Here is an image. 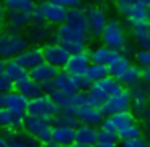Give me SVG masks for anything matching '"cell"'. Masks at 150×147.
Segmentation results:
<instances>
[{
    "mask_svg": "<svg viewBox=\"0 0 150 147\" xmlns=\"http://www.w3.org/2000/svg\"><path fill=\"white\" fill-rule=\"evenodd\" d=\"M100 39L103 42V45L110 47V49H116L118 52L127 55V52L131 50L129 44H127V36L126 29H124L123 23L116 18L107 20L103 29L100 33Z\"/></svg>",
    "mask_w": 150,
    "mask_h": 147,
    "instance_id": "obj_1",
    "label": "cell"
},
{
    "mask_svg": "<svg viewBox=\"0 0 150 147\" xmlns=\"http://www.w3.org/2000/svg\"><path fill=\"white\" fill-rule=\"evenodd\" d=\"M123 89V86L113 78V76H107L103 79H98V81L92 82L87 89H86V97H87V102L94 107H98L107 100L110 95L116 94Z\"/></svg>",
    "mask_w": 150,
    "mask_h": 147,
    "instance_id": "obj_2",
    "label": "cell"
},
{
    "mask_svg": "<svg viewBox=\"0 0 150 147\" xmlns=\"http://www.w3.org/2000/svg\"><path fill=\"white\" fill-rule=\"evenodd\" d=\"M23 129L36 137L42 147H47L49 144H52V120L50 118L26 113L23 121Z\"/></svg>",
    "mask_w": 150,
    "mask_h": 147,
    "instance_id": "obj_3",
    "label": "cell"
},
{
    "mask_svg": "<svg viewBox=\"0 0 150 147\" xmlns=\"http://www.w3.org/2000/svg\"><path fill=\"white\" fill-rule=\"evenodd\" d=\"M52 39L57 44L63 47L65 50H68L69 53H76V52H82L87 49V40L86 37L79 36L78 33H74L73 29H69L65 23L57 24V29L53 31Z\"/></svg>",
    "mask_w": 150,
    "mask_h": 147,
    "instance_id": "obj_4",
    "label": "cell"
},
{
    "mask_svg": "<svg viewBox=\"0 0 150 147\" xmlns=\"http://www.w3.org/2000/svg\"><path fill=\"white\" fill-rule=\"evenodd\" d=\"M66 13H68V8L63 7V5L40 0L39 4H36V8L31 13V18L33 20H44L52 26H57V24H62L65 21Z\"/></svg>",
    "mask_w": 150,
    "mask_h": 147,
    "instance_id": "obj_5",
    "label": "cell"
},
{
    "mask_svg": "<svg viewBox=\"0 0 150 147\" xmlns=\"http://www.w3.org/2000/svg\"><path fill=\"white\" fill-rule=\"evenodd\" d=\"M28 45H29V42L23 33H10L7 29L0 31V58H15Z\"/></svg>",
    "mask_w": 150,
    "mask_h": 147,
    "instance_id": "obj_6",
    "label": "cell"
},
{
    "mask_svg": "<svg viewBox=\"0 0 150 147\" xmlns=\"http://www.w3.org/2000/svg\"><path fill=\"white\" fill-rule=\"evenodd\" d=\"M129 94H131V107H134L137 118L147 123L149 121V87L147 82H136V84L129 86Z\"/></svg>",
    "mask_w": 150,
    "mask_h": 147,
    "instance_id": "obj_7",
    "label": "cell"
},
{
    "mask_svg": "<svg viewBox=\"0 0 150 147\" xmlns=\"http://www.w3.org/2000/svg\"><path fill=\"white\" fill-rule=\"evenodd\" d=\"M60 111V107L53 102V99L49 94H40L34 99L28 100L26 113L28 115H36V116H44V118H52Z\"/></svg>",
    "mask_w": 150,
    "mask_h": 147,
    "instance_id": "obj_8",
    "label": "cell"
},
{
    "mask_svg": "<svg viewBox=\"0 0 150 147\" xmlns=\"http://www.w3.org/2000/svg\"><path fill=\"white\" fill-rule=\"evenodd\" d=\"M53 36V28L50 23L44 20H31L26 26V39L33 45H42L49 42Z\"/></svg>",
    "mask_w": 150,
    "mask_h": 147,
    "instance_id": "obj_9",
    "label": "cell"
},
{
    "mask_svg": "<svg viewBox=\"0 0 150 147\" xmlns=\"http://www.w3.org/2000/svg\"><path fill=\"white\" fill-rule=\"evenodd\" d=\"M116 11L129 23V26L140 23H149V7L140 4L139 0L127 5H118Z\"/></svg>",
    "mask_w": 150,
    "mask_h": 147,
    "instance_id": "obj_10",
    "label": "cell"
},
{
    "mask_svg": "<svg viewBox=\"0 0 150 147\" xmlns=\"http://www.w3.org/2000/svg\"><path fill=\"white\" fill-rule=\"evenodd\" d=\"M86 21H87V31L89 37H100V33L107 23V13L98 5H87L84 8Z\"/></svg>",
    "mask_w": 150,
    "mask_h": 147,
    "instance_id": "obj_11",
    "label": "cell"
},
{
    "mask_svg": "<svg viewBox=\"0 0 150 147\" xmlns=\"http://www.w3.org/2000/svg\"><path fill=\"white\" fill-rule=\"evenodd\" d=\"M127 108H131V94H129V89L127 87H123L120 92L110 95V97L100 105V110L105 116L113 115L120 110H127Z\"/></svg>",
    "mask_w": 150,
    "mask_h": 147,
    "instance_id": "obj_12",
    "label": "cell"
},
{
    "mask_svg": "<svg viewBox=\"0 0 150 147\" xmlns=\"http://www.w3.org/2000/svg\"><path fill=\"white\" fill-rule=\"evenodd\" d=\"M40 47H42V58H44V62L57 66L58 70H62L63 66H65L66 60H68V57H69L68 50H65L60 44H57L55 40H52V42H45V44H42Z\"/></svg>",
    "mask_w": 150,
    "mask_h": 147,
    "instance_id": "obj_13",
    "label": "cell"
},
{
    "mask_svg": "<svg viewBox=\"0 0 150 147\" xmlns=\"http://www.w3.org/2000/svg\"><path fill=\"white\" fill-rule=\"evenodd\" d=\"M137 121L136 115L131 108L127 110H120L113 115H108V116H103L100 123V128L105 131H110V133H115V129L120 126H124V124H129V123H134Z\"/></svg>",
    "mask_w": 150,
    "mask_h": 147,
    "instance_id": "obj_14",
    "label": "cell"
},
{
    "mask_svg": "<svg viewBox=\"0 0 150 147\" xmlns=\"http://www.w3.org/2000/svg\"><path fill=\"white\" fill-rule=\"evenodd\" d=\"M73 115L78 118L79 123H84V124H92V126H98L102 123L105 115L102 113V110L98 107H94L91 105L89 102L79 105L73 110Z\"/></svg>",
    "mask_w": 150,
    "mask_h": 147,
    "instance_id": "obj_15",
    "label": "cell"
},
{
    "mask_svg": "<svg viewBox=\"0 0 150 147\" xmlns=\"http://www.w3.org/2000/svg\"><path fill=\"white\" fill-rule=\"evenodd\" d=\"M53 82H55L57 89L66 92V94H74L78 91H82L81 75H71L65 70H60L57 73V76L53 78Z\"/></svg>",
    "mask_w": 150,
    "mask_h": 147,
    "instance_id": "obj_16",
    "label": "cell"
},
{
    "mask_svg": "<svg viewBox=\"0 0 150 147\" xmlns=\"http://www.w3.org/2000/svg\"><path fill=\"white\" fill-rule=\"evenodd\" d=\"M63 23L73 29L74 33H78L79 36L89 39V31H87V21H86V15L84 10H81L79 7L76 8H68V13H66V18Z\"/></svg>",
    "mask_w": 150,
    "mask_h": 147,
    "instance_id": "obj_17",
    "label": "cell"
},
{
    "mask_svg": "<svg viewBox=\"0 0 150 147\" xmlns=\"http://www.w3.org/2000/svg\"><path fill=\"white\" fill-rule=\"evenodd\" d=\"M15 62H18L21 66H24L26 70L34 68L36 65H39L40 62H44L42 58V47L40 45H28L24 50H21L16 57H15Z\"/></svg>",
    "mask_w": 150,
    "mask_h": 147,
    "instance_id": "obj_18",
    "label": "cell"
},
{
    "mask_svg": "<svg viewBox=\"0 0 150 147\" xmlns=\"http://www.w3.org/2000/svg\"><path fill=\"white\" fill-rule=\"evenodd\" d=\"M91 63L89 58V52L82 50V52H76V53H69L68 60H66L65 66L62 70L71 73V75H82L84 70L87 68V65Z\"/></svg>",
    "mask_w": 150,
    "mask_h": 147,
    "instance_id": "obj_19",
    "label": "cell"
},
{
    "mask_svg": "<svg viewBox=\"0 0 150 147\" xmlns=\"http://www.w3.org/2000/svg\"><path fill=\"white\" fill-rule=\"evenodd\" d=\"M8 147H40V142L34 136H31L26 131H8L5 134Z\"/></svg>",
    "mask_w": 150,
    "mask_h": 147,
    "instance_id": "obj_20",
    "label": "cell"
},
{
    "mask_svg": "<svg viewBox=\"0 0 150 147\" xmlns=\"http://www.w3.org/2000/svg\"><path fill=\"white\" fill-rule=\"evenodd\" d=\"M31 13H24V11H7V20H5V26L7 31L10 33H23L26 26L31 23Z\"/></svg>",
    "mask_w": 150,
    "mask_h": 147,
    "instance_id": "obj_21",
    "label": "cell"
},
{
    "mask_svg": "<svg viewBox=\"0 0 150 147\" xmlns=\"http://www.w3.org/2000/svg\"><path fill=\"white\" fill-rule=\"evenodd\" d=\"M58 71L60 70L57 66L50 65L47 62H40L39 65H36L34 68L29 70V78H33L37 82H45V81H50V79L55 78Z\"/></svg>",
    "mask_w": 150,
    "mask_h": 147,
    "instance_id": "obj_22",
    "label": "cell"
},
{
    "mask_svg": "<svg viewBox=\"0 0 150 147\" xmlns=\"http://www.w3.org/2000/svg\"><path fill=\"white\" fill-rule=\"evenodd\" d=\"M97 139V128L92 124H84L79 123L74 128V142L82 144V146H94Z\"/></svg>",
    "mask_w": 150,
    "mask_h": 147,
    "instance_id": "obj_23",
    "label": "cell"
},
{
    "mask_svg": "<svg viewBox=\"0 0 150 147\" xmlns=\"http://www.w3.org/2000/svg\"><path fill=\"white\" fill-rule=\"evenodd\" d=\"M4 75L10 79L13 84L20 82L21 79L29 76V70H26L24 66H21L18 62H15L13 58L5 60V68H4Z\"/></svg>",
    "mask_w": 150,
    "mask_h": 147,
    "instance_id": "obj_24",
    "label": "cell"
},
{
    "mask_svg": "<svg viewBox=\"0 0 150 147\" xmlns=\"http://www.w3.org/2000/svg\"><path fill=\"white\" fill-rule=\"evenodd\" d=\"M28 100H29L28 97H24L21 92L13 89V91L7 92V95H5V108L10 111H23V113H26Z\"/></svg>",
    "mask_w": 150,
    "mask_h": 147,
    "instance_id": "obj_25",
    "label": "cell"
},
{
    "mask_svg": "<svg viewBox=\"0 0 150 147\" xmlns=\"http://www.w3.org/2000/svg\"><path fill=\"white\" fill-rule=\"evenodd\" d=\"M15 91L21 92V94H23L24 97H28V99H34V97H37V95L42 94L40 82L34 81L33 78H29V76L24 78V79H21L20 82H16V84H15Z\"/></svg>",
    "mask_w": 150,
    "mask_h": 147,
    "instance_id": "obj_26",
    "label": "cell"
},
{
    "mask_svg": "<svg viewBox=\"0 0 150 147\" xmlns=\"http://www.w3.org/2000/svg\"><path fill=\"white\" fill-rule=\"evenodd\" d=\"M131 36H132L134 42L140 47V49H150V29L149 23H140L131 26Z\"/></svg>",
    "mask_w": 150,
    "mask_h": 147,
    "instance_id": "obj_27",
    "label": "cell"
},
{
    "mask_svg": "<svg viewBox=\"0 0 150 147\" xmlns=\"http://www.w3.org/2000/svg\"><path fill=\"white\" fill-rule=\"evenodd\" d=\"M116 53H118L116 49H110V47H107V45H97L89 52V58H91L92 63L108 65Z\"/></svg>",
    "mask_w": 150,
    "mask_h": 147,
    "instance_id": "obj_28",
    "label": "cell"
},
{
    "mask_svg": "<svg viewBox=\"0 0 150 147\" xmlns=\"http://www.w3.org/2000/svg\"><path fill=\"white\" fill-rule=\"evenodd\" d=\"M52 142L71 146L74 142V128L71 126H52Z\"/></svg>",
    "mask_w": 150,
    "mask_h": 147,
    "instance_id": "obj_29",
    "label": "cell"
},
{
    "mask_svg": "<svg viewBox=\"0 0 150 147\" xmlns=\"http://www.w3.org/2000/svg\"><path fill=\"white\" fill-rule=\"evenodd\" d=\"M115 79H116L123 87H129V86H132V84H136V82L140 81V68L137 65H132V63H131V65L127 66L121 75H118Z\"/></svg>",
    "mask_w": 150,
    "mask_h": 147,
    "instance_id": "obj_30",
    "label": "cell"
},
{
    "mask_svg": "<svg viewBox=\"0 0 150 147\" xmlns=\"http://www.w3.org/2000/svg\"><path fill=\"white\" fill-rule=\"evenodd\" d=\"M129 65H131L129 57L124 55V53H121V52H118L116 55H115L113 58H111V62L107 65V68H108V75L113 76V78H116V76H118V75H121V73H123Z\"/></svg>",
    "mask_w": 150,
    "mask_h": 147,
    "instance_id": "obj_31",
    "label": "cell"
},
{
    "mask_svg": "<svg viewBox=\"0 0 150 147\" xmlns=\"http://www.w3.org/2000/svg\"><path fill=\"white\" fill-rule=\"evenodd\" d=\"M82 76L92 84V82L98 81V79H103V78H107V76H110V75H108L107 65H100V63H92L91 62L87 65V68L84 70Z\"/></svg>",
    "mask_w": 150,
    "mask_h": 147,
    "instance_id": "obj_32",
    "label": "cell"
},
{
    "mask_svg": "<svg viewBox=\"0 0 150 147\" xmlns=\"http://www.w3.org/2000/svg\"><path fill=\"white\" fill-rule=\"evenodd\" d=\"M36 0H4V5L7 11H24L33 13L36 8Z\"/></svg>",
    "mask_w": 150,
    "mask_h": 147,
    "instance_id": "obj_33",
    "label": "cell"
},
{
    "mask_svg": "<svg viewBox=\"0 0 150 147\" xmlns=\"http://www.w3.org/2000/svg\"><path fill=\"white\" fill-rule=\"evenodd\" d=\"M118 137L115 133H110V131H105L102 128L97 129V139H95L94 146L92 147H118Z\"/></svg>",
    "mask_w": 150,
    "mask_h": 147,
    "instance_id": "obj_34",
    "label": "cell"
},
{
    "mask_svg": "<svg viewBox=\"0 0 150 147\" xmlns=\"http://www.w3.org/2000/svg\"><path fill=\"white\" fill-rule=\"evenodd\" d=\"M115 134H116L118 141H123V139H129V137H136L142 134V128L137 121L129 124H124V126H120L115 129Z\"/></svg>",
    "mask_w": 150,
    "mask_h": 147,
    "instance_id": "obj_35",
    "label": "cell"
},
{
    "mask_svg": "<svg viewBox=\"0 0 150 147\" xmlns=\"http://www.w3.org/2000/svg\"><path fill=\"white\" fill-rule=\"evenodd\" d=\"M52 126H71V128H76L79 124L78 118L71 113H66V111H62L60 110L57 115H53L52 118Z\"/></svg>",
    "mask_w": 150,
    "mask_h": 147,
    "instance_id": "obj_36",
    "label": "cell"
},
{
    "mask_svg": "<svg viewBox=\"0 0 150 147\" xmlns=\"http://www.w3.org/2000/svg\"><path fill=\"white\" fill-rule=\"evenodd\" d=\"M49 95L53 99V102L60 107V110L69 105V95H71V94H66V92L60 91V89H55V91H52Z\"/></svg>",
    "mask_w": 150,
    "mask_h": 147,
    "instance_id": "obj_37",
    "label": "cell"
},
{
    "mask_svg": "<svg viewBox=\"0 0 150 147\" xmlns=\"http://www.w3.org/2000/svg\"><path fill=\"white\" fill-rule=\"evenodd\" d=\"M134 58L139 68H150V52L149 49H139L134 53Z\"/></svg>",
    "mask_w": 150,
    "mask_h": 147,
    "instance_id": "obj_38",
    "label": "cell"
},
{
    "mask_svg": "<svg viewBox=\"0 0 150 147\" xmlns=\"http://www.w3.org/2000/svg\"><path fill=\"white\" fill-rule=\"evenodd\" d=\"M121 147H149L145 137L140 134L136 137H129V139H123L121 141Z\"/></svg>",
    "mask_w": 150,
    "mask_h": 147,
    "instance_id": "obj_39",
    "label": "cell"
},
{
    "mask_svg": "<svg viewBox=\"0 0 150 147\" xmlns=\"http://www.w3.org/2000/svg\"><path fill=\"white\" fill-rule=\"evenodd\" d=\"M13 89H15V84L2 73V75H0V91L2 92H10V91H13Z\"/></svg>",
    "mask_w": 150,
    "mask_h": 147,
    "instance_id": "obj_40",
    "label": "cell"
},
{
    "mask_svg": "<svg viewBox=\"0 0 150 147\" xmlns=\"http://www.w3.org/2000/svg\"><path fill=\"white\" fill-rule=\"evenodd\" d=\"M11 118V111L7 110V108H0V128H8V123H10Z\"/></svg>",
    "mask_w": 150,
    "mask_h": 147,
    "instance_id": "obj_41",
    "label": "cell"
},
{
    "mask_svg": "<svg viewBox=\"0 0 150 147\" xmlns=\"http://www.w3.org/2000/svg\"><path fill=\"white\" fill-rule=\"evenodd\" d=\"M47 2H53V4H60L66 8H76L82 4V0H47Z\"/></svg>",
    "mask_w": 150,
    "mask_h": 147,
    "instance_id": "obj_42",
    "label": "cell"
},
{
    "mask_svg": "<svg viewBox=\"0 0 150 147\" xmlns=\"http://www.w3.org/2000/svg\"><path fill=\"white\" fill-rule=\"evenodd\" d=\"M140 81L142 82L150 81V68H140Z\"/></svg>",
    "mask_w": 150,
    "mask_h": 147,
    "instance_id": "obj_43",
    "label": "cell"
},
{
    "mask_svg": "<svg viewBox=\"0 0 150 147\" xmlns=\"http://www.w3.org/2000/svg\"><path fill=\"white\" fill-rule=\"evenodd\" d=\"M5 20H7V8L4 2H0V24H5Z\"/></svg>",
    "mask_w": 150,
    "mask_h": 147,
    "instance_id": "obj_44",
    "label": "cell"
},
{
    "mask_svg": "<svg viewBox=\"0 0 150 147\" xmlns=\"http://www.w3.org/2000/svg\"><path fill=\"white\" fill-rule=\"evenodd\" d=\"M132 2H136V0H115V5H127V4H132Z\"/></svg>",
    "mask_w": 150,
    "mask_h": 147,
    "instance_id": "obj_45",
    "label": "cell"
},
{
    "mask_svg": "<svg viewBox=\"0 0 150 147\" xmlns=\"http://www.w3.org/2000/svg\"><path fill=\"white\" fill-rule=\"evenodd\" d=\"M5 95H7V92H2V91H0V108L5 107Z\"/></svg>",
    "mask_w": 150,
    "mask_h": 147,
    "instance_id": "obj_46",
    "label": "cell"
},
{
    "mask_svg": "<svg viewBox=\"0 0 150 147\" xmlns=\"http://www.w3.org/2000/svg\"><path fill=\"white\" fill-rule=\"evenodd\" d=\"M0 147H8V144H7V137L2 136V134H0Z\"/></svg>",
    "mask_w": 150,
    "mask_h": 147,
    "instance_id": "obj_47",
    "label": "cell"
},
{
    "mask_svg": "<svg viewBox=\"0 0 150 147\" xmlns=\"http://www.w3.org/2000/svg\"><path fill=\"white\" fill-rule=\"evenodd\" d=\"M4 68H5V60H4V58H0V75L4 73Z\"/></svg>",
    "mask_w": 150,
    "mask_h": 147,
    "instance_id": "obj_48",
    "label": "cell"
},
{
    "mask_svg": "<svg viewBox=\"0 0 150 147\" xmlns=\"http://www.w3.org/2000/svg\"><path fill=\"white\" fill-rule=\"evenodd\" d=\"M47 147H69V146H63V144H55V142H52V144H49Z\"/></svg>",
    "mask_w": 150,
    "mask_h": 147,
    "instance_id": "obj_49",
    "label": "cell"
},
{
    "mask_svg": "<svg viewBox=\"0 0 150 147\" xmlns=\"http://www.w3.org/2000/svg\"><path fill=\"white\" fill-rule=\"evenodd\" d=\"M69 147H92V146H82V144H76V142H73Z\"/></svg>",
    "mask_w": 150,
    "mask_h": 147,
    "instance_id": "obj_50",
    "label": "cell"
},
{
    "mask_svg": "<svg viewBox=\"0 0 150 147\" xmlns=\"http://www.w3.org/2000/svg\"><path fill=\"white\" fill-rule=\"evenodd\" d=\"M140 4H144V5H147V7H149V4H150V0H139Z\"/></svg>",
    "mask_w": 150,
    "mask_h": 147,
    "instance_id": "obj_51",
    "label": "cell"
},
{
    "mask_svg": "<svg viewBox=\"0 0 150 147\" xmlns=\"http://www.w3.org/2000/svg\"><path fill=\"white\" fill-rule=\"evenodd\" d=\"M94 2H95V4H103L105 0H94Z\"/></svg>",
    "mask_w": 150,
    "mask_h": 147,
    "instance_id": "obj_52",
    "label": "cell"
},
{
    "mask_svg": "<svg viewBox=\"0 0 150 147\" xmlns=\"http://www.w3.org/2000/svg\"><path fill=\"white\" fill-rule=\"evenodd\" d=\"M0 2H4V0H0Z\"/></svg>",
    "mask_w": 150,
    "mask_h": 147,
    "instance_id": "obj_53",
    "label": "cell"
},
{
    "mask_svg": "<svg viewBox=\"0 0 150 147\" xmlns=\"http://www.w3.org/2000/svg\"><path fill=\"white\" fill-rule=\"evenodd\" d=\"M40 147H42V146H40Z\"/></svg>",
    "mask_w": 150,
    "mask_h": 147,
    "instance_id": "obj_54",
    "label": "cell"
}]
</instances>
